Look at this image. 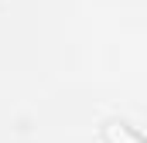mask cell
I'll list each match as a JSON object with an SVG mask.
<instances>
[{
    "mask_svg": "<svg viewBox=\"0 0 147 143\" xmlns=\"http://www.w3.org/2000/svg\"><path fill=\"white\" fill-rule=\"evenodd\" d=\"M106 140L110 143H147L134 126H127V123H110L106 126Z\"/></svg>",
    "mask_w": 147,
    "mask_h": 143,
    "instance_id": "obj_1",
    "label": "cell"
}]
</instances>
